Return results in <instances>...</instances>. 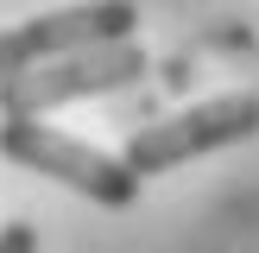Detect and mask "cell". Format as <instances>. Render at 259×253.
<instances>
[{
    "instance_id": "5",
    "label": "cell",
    "mask_w": 259,
    "mask_h": 253,
    "mask_svg": "<svg viewBox=\"0 0 259 253\" xmlns=\"http://www.w3.org/2000/svg\"><path fill=\"white\" fill-rule=\"evenodd\" d=\"M0 253H38V228L32 222H7L0 228Z\"/></svg>"
},
{
    "instance_id": "4",
    "label": "cell",
    "mask_w": 259,
    "mask_h": 253,
    "mask_svg": "<svg viewBox=\"0 0 259 253\" xmlns=\"http://www.w3.org/2000/svg\"><path fill=\"white\" fill-rule=\"evenodd\" d=\"M139 32V7L133 0H82V7H57V13H32V19L0 32V82L25 76L51 57L70 51H95V45H120Z\"/></svg>"
},
{
    "instance_id": "2",
    "label": "cell",
    "mask_w": 259,
    "mask_h": 253,
    "mask_svg": "<svg viewBox=\"0 0 259 253\" xmlns=\"http://www.w3.org/2000/svg\"><path fill=\"white\" fill-rule=\"evenodd\" d=\"M152 70L146 45L120 38V45H95V51H70V57H51L25 76L0 82V120H45L63 101H89V95H114V89L139 82Z\"/></svg>"
},
{
    "instance_id": "1",
    "label": "cell",
    "mask_w": 259,
    "mask_h": 253,
    "mask_svg": "<svg viewBox=\"0 0 259 253\" xmlns=\"http://www.w3.org/2000/svg\"><path fill=\"white\" fill-rule=\"evenodd\" d=\"M259 133V95L253 89H228V95H209L196 108H177L152 126H133L120 146V164L146 184V177H164L177 164L202 158V152H222V146H247Z\"/></svg>"
},
{
    "instance_id": "3",
    "label": "cell",
    "mask_w": 259,
    "mask_h": 253,
    "mask_svg": "<svg viewBox=\"0 0 259 253\" xmlns=\"http://www.w3.org/2000/svg\"><path fill=\"white\" fill-rule=\"evenodd\" d=\"M0 158L25 164L38 177H57L63 190L101 202V209H133L139 202V177L120 164V152H101V146L57 133L45 120H0Z\"/></svg>"
}]
</instances>
